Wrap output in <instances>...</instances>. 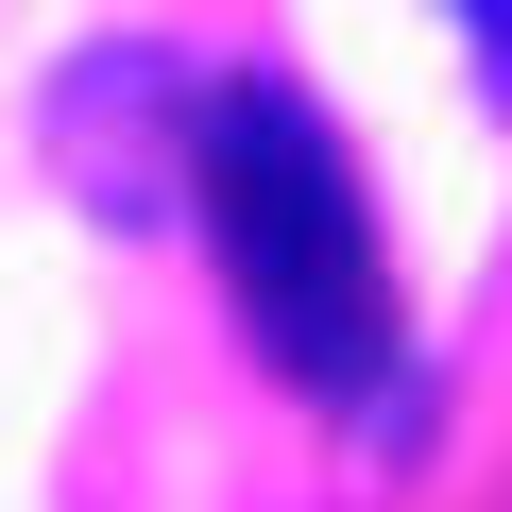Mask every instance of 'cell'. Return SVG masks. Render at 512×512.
Returning a JSON list of instances; mask_svg holds the SVG:
<instances>
[{
	"label": "cell",
	"instance_id": "cell-2",
	"mask_svg": "<svg viewBox=\"0 0 512 512\" xmlns=\"http://www.w3.org/2000/svg\"><path fill=\"white\" fill-rule=\"evenodd\" d=\"M188 103H205V69L154 52V35L69 52V69H52V171H69V205L120 222V239H154V222L188 205Z\"/></svg>",
	"mask_w": 512,
	"mask_h": 512
},
{
	"label": "cell",
	"instance_id": "cell-1",
	"mask_svg": "<svg viewBox=\"0 0 512 512\" xmlns=\"http://www.w3.org/2000/svg\"><path fill=\"white\" fill-rule=\"evenodd\" d=\"M171 222L205 239L239 342L308 410L393 427V393H410V291H393V239H376V188H359L342 120L291 69H205V103H188V205Z\"/></svg>",
	"mask_w": 512,
	"mask_h": 512
},
{
	"label": "cell",
	"instance_id": "cell-3",
	"mask_svg": "<svg viewBox=\"0 0 512 512\" xmlns=\"http://www.w3.org/2000/svg\"><path fill=\"white\" fill-rule=\"evenodd\" d=\"M461 52H478V103H512V0H444Z\"/></svg>",
	"mask_w": 512,
	"mask_h": 512
}]
</instances>
